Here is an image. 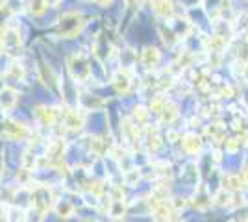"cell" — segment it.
<instances>
[{
	"instance_id": "7",
	"label": "cell",
	"mask_w": 248,
	"mask_h": 222,
	"mask_svg": "<svg viewBox=\"0 0 248 222\" xmlns=\"http://www.w3.org/2000/svg\"><path fill=\"white\" fill-rule=\"evenodd\" d=\"M17 100H19V93H17L13 87H4V89L0 91V107H2V109H11V107H15Z\"/></svg>"
},
{
	"instance_id": "6",
	"label": "cell",
	"mask_w": 248,
	"mask_h": 222,
	"mask_svg": "<svg viewBox=\"0 0 248 222\" xmlns=\"http://www.w3.org/2000/svg\"><path fill=\"white\" fill-rule=\"evenodd\" d=\"M85 122V113L80 109H69L63 113V124L67 130H82Z\"/></svg>"
},
{
	"instance_id": "4",
	"label": "cell",
	"mask_w": 248,
	"mask_h": 222,
	"mask_svg": "<svg viewBox=\"0 0 248 222\" xmlns=\"http://www.w3.org/2000/svg\"><path fill=\"white\" fill-rule=\"evenodd\" d=\"M2 133H4V137L13 139V141H24L30 137V130L17 120H6L2 124Z\"/></svg>"
},
{
	"instance_id": "26",
	"label": "cell",
	"mask_w": 248,
	"mask_h": 222,
	"mask_svg": "<svg viewBox=\"0 0 248 222\" xmlns=\"http://www.w3.org/2000/svg\"><path fill=\"white\" fill-rule=\"evenodd\" d=\"M96 2H100V4H104V6H106V4H109L111 0H96Z\"/></svg>"
},
{
	"instance_id": "8",
	"label": "cell",
	"mask_w": 248,
	"mask_h": 222,
	"mask_svg": "<svg viewBox=\"0 0 248 222\" xmlns=\"http://www.w3.org/2000/svg\"><path fill=\"white\" fill-rule=\"evenodd\" d=\"M113 85L119 93H128L130 87H132L130 73H128V71H119V74L115 76V80H113Z\"/></svg>"
},
{
	"instance_id": "24",
	"label": "cell",
	"mask_w": 248,
	"mask_h": 222,
	"mask_svg": "<svg viewBox=\"0 0 248 222\" xmlns=\"http://www.w3.org/2000/svg\"><path fill=\"white\" fill-rule=\"evenodd\" d=\"M2 176H4V148L0 145V180H2Z\"/></svg>"
},
{
	"instance_id": "14",
	"label": "cell",
	"mask_w": 248,
	"mask_h": 222,
	"mask_svg": "<svg viewBox=\"0 0 248 222\" xmlns=\"http://www.w3.org/2000/svg\"><path fill=\"white\" fill-rule=\"evenodd\" d=\"M143 61H145L146 67H154L159 61V52L155 48H146L143 52Z\"/></svg>"
},
{
	"instance_id": "15",
	"label": "cell",
	"mask_w": 248,
	"mask_h": 222,
	"mask_svg": "<svg viewBox=\"0 0 248 222\" xmlns=\"http://www.w3.org/2000/svg\"><path fill=\"white\" fill-rule=\"evenodd\" d=\"M46 8H48V6H46L45 0H28V10H30V13H33V15H41Z\"/></svg>"
},
{
	"instance_id": "28",
	"label": "cell",
	"mask_w": 248,
	"mask_h": 222,
	"mask_svg": "<svg viewBox=\"0 0 248 222\" xmlns=\"http://www.w3.org/2000/svg\"><path fill=\"white\" fill-rule=\"evenodd\" d=\"M232 222H248V221H241V219H235V221H232Z\"/></svg>"
},
{
	"instance_id": "20",
	"label": "cell",
	"mask_w": 248,
	"mask_h": 222,
	"mask_svg": "<svg viewBox=\"0 0 248 222\" xmlns=\"http://www.w3.org/2000/svg\"><path fill=\"white\" fill-rule=\"evenodd\" d=\"M126 183L128 185H132V183H135V181L139 180V170H135V169H130V170H126Z\"/></svg>"
},
{
	"instance_id": "9",
	"label": "cell",
	"mask_w": 248,
	"mask_h": 222,
	"mask_svg": "<svg viewBox=\"0 0 248 222\" xmlns=\"http://www.w3.org/2000/svg\"><path fill=\"white\" fill-rule=\"evenodd\" d=\"M54 211L60 219H71L74 215V206L67 200H60L58 204H54Z\"/></svg>"
},
{
	"instance_id": "21",
	"label": "cell",
	"mask_w": 248,
	"mask_h": 222,
	"mask_svg": "<svg viewBox=\"0 0 248 222\" xmlns=\"http://www.w3.org/2000/svg\"><path fill=\"white\" fill-rule=\"evenodd\" d=\"M155 11H159V13H170L172 6L167 0H161V2H155Z\"/></svg>"
},
{
	"instance_id": "17",
	"label": "cell",
	"mask_w": 248,
	"mask_h": 222,
	"mask_svg": "<svg viewBox=\"0 0 248 222\" xmlns=\"http://www.w3.org/2000/svg\"><path fill=\"white\" fill-rule=\"evenodd\" d=\"M161 113H163V118H165L167 122H172V120L176 118V115H178V113H176L174 104H167V106L161 109Z\"/></svg>"
},
{
	"instance_id": "16",
	"label": "cell",
	"mask_w": 248,
	"mask_h": 222,
	"mask_svg": "<svg viewBox=\"0 0 248 222\" xmlns=\"http://www.w3.org/2000/svg\"><path fill=\"white\" fill-rule=\"evenodd\" d=\"M8 76L15 78V80H24V76H26L24 67H22L21 63H11L10 69H8Z\"/></svg>"
},
{
	"instance_id": "2",
	"label": "cell",
	"mask_w": 248,
	"mask_h": 222,
	"mask_svg": "<svg viewBox=\"0 0 248 222\" xmlns=\"http://www.w3.org/2000/svg\"><path fill=\"white\" fill-rule=\"evenodd\" d=\"M83 26H85V22H83L82 15L76 13V11H69V13L63 15L60 24H58V35L65 37V39H71V37L82 32Z\"/></svg>"
},
{
	"instance_id": "5",
	"label": "cell",
	"mask_w": 248,
	"mask_h": 222,
	"mask_svg": "<svg viewBox=\"0 0 248 222\" xmlns=\"http://www.w3.org/2000/svg\"><path fill=\"white\" fill-rule=\"evenodd\" d=\"M35 118H37V122L41 126L50 128L60 120V109L58 107H46V106L37 107L35 109Z\"/></svg>"
},
{
	"instance_id": "1",
	"label": "cell",
	"mask_w": 248,
	"mask_h": 222,
	"mask_svg": "<svg viewBox=\"0 0 248 222\" xmlns=\"http://www.w3.org/2000/svg\"><path fill=\"white\" fill-rule=\"evenodd\" d=\"M30 204H31V209L41 213L43 217L50 211V209H54V194H52L50 187L48 185H41V183L31 185Z\"/></svg>"
},
{
	"instance_id": "25",
	"label": "cell",
	"mask_w": 248,
	"mask_h": 222,
	"mask_svg": "<svg viewBox=\"0 0 248 222\" xmlns=\"http://www.w3.org/2000/svg\"><path fill=\"white\" fill-rule=\"evenodd\" d=\"M6 2H8V0H0V10H2V8H6Z\"/></svg>"
},
{
	"instance_id": "12",
	"label": "cell",
	"mask_w": 248,
	"mask_h": 222,
	"mask_svg": "<svg viewBox=\"0 0 248 222\" xmlns=\"http://www.w3.org/2000/svg\"><path fill=\"white\" fill-rule=\"evenodd\" d=\"M109 215L113 219H121L126 215V204L124 200H111L109 202Z\"/></svg>"
},
{
	"instance_id": "29",
	"label": "cell",
	"mask_w": 248,
	"mask_h": 222,
	"mask_svg": "<svg viewBox=\"0 0 248 222\" xmlns=\"http://www.w3.org/2000/svg\"><path fill=\"white\" fill-rule=\"evenodd\" d=\"M2 89H4V84H0V91H2Z\"/></svg>"
},
{
	"instance_id": "27",
	"label": "cell",
	"mask_w": 248,
	"mask_h": 222,
	"mask_svg": "<svg viewBox=\"0 0 248 222\" xmlns=\"http://www.w3.org/2000/svg\"><path fill=\"white\" fill-rule=\"evenodd\" d=\"M245 181L248 183V167H247V170H245Z\"/></svg>"
},
{
	"instance_id": "22",
	"label": "cell",
	"mask_w": 248,
	"mask_h": 222,
	"mask_svg": "<svg viewBox=\"0 0 248 222\" xmlns=\"http://www.w3.org/2000/svg\"><path fill=\"white\" fill-rule=\"evenodd\" d=\"M0 222H10V207L6 204H0Z\"/></svg>"
},
{
	"instance_id": "19",
	"label": "cell",
	"mask_w": 248,
	"mask_h": 222,
	"mask_svg": "<svg viewBox=\"0 0 248 222\" xmlns=\"http://www.w3.org/2000/svg\"><path fill=\"white\" fill-rule=\"evenodd\" d=\"M30 170H26V169H21V170H17V180H21L22 185H28L30 183Z\"/></svg>"
},
{
	"instance_id": "18",
	"label": "cell",
	"mask_w": 248,
	"mask_h": 222,
	"mask_svg": "<svg viewBox=\"0 0 248 222\" xmlns=\"http://www.w3.org/2000/svg\"><path fill=\"white\" fill-rule=\"evenodd\" d=\"M10 222H26L24 209H10Z\"/></svg>"
},
{
	"instance_id": "13",
	"label": "cell",
	"mask_w": 248,
	"mask_h": 222,
	"mask_svg": "<svg viewBox=\"0 0 248 222\" xmlns=\"http://www.w3.org/2000/svg\"><path fill=\"white\" fill-rule=\"evenodd\" d=\"M224 189L232 191V192H237V191L243 189V180L241 176H228L224 180Z\"/></svg>"
},
{
	"instance_id": "30",
	"label": "cell",
	"mask_w": 248,
	"mask_h": 222,
	"mask_svg": "<svg viewBox=\"0 0 248 222\" xmlns=\"http://www.w3.org/2000/svg\"><path fill=\"white\" fill-rule=\"evenodd\" d=\"M172 222H182V221H172Z\"/></svg>"
},
{
	"instance_id": "10",
	"label": "cell",
	"mask_w": 248,
	"mask_h": 222,
	"mask_svg": "<svg viewBox=\"0 0 248 222\" xmlns=\"http://www.w3.org/2000/svg\"><path fill=\"white\" fill-rule=\"evenodd\" d=\"M39 167V156H35V152H31V150H26L24 152V156H22V169L26 170H35Z\"/></svg>"
},
{
	"instance_id": "11",
	"label": "cell",
	"mask_w": 248,
	"mask_h": 222,
	"mask_svg": "<svg viewBox=\"0 0 248 222\" xmlns=\"http://www.w3.org/2000/svg\"><path fill=\"white\" fill-rule=\"evenodd\" d=\"M184 147H186V150L191 156H197L200 152V148H202V141L197 135H187L186 141H184Z\"/></svg>"
},
{
	"instance_id": "3",
	"label": "cell",
	"mask_w": 248,
	"mask_h": 222,
	"mask_svg": "<svg viewBox=\"0 0 248 222\" xmlns=\"http://www.w3.org/2000/svg\"><path fill=\"white\" fill-rule=\"evenodd\" d=\"M67 67H69V73L76 82H87L91 76V67L87 61V56L83 52H74L73 56H69Z\"/></svg>"
},
{
	"instance_id": "23",
	"label": "cell",
	"mask_w": 248,
	"mask_h": 222,
	"mask_svg": "<svg viewBox=\"0 0 248 222\" xmlns=\"http://www.w3.org/2000/svg\"><path fill=\"white\" fill-rule=\"evenodd\" d=\"M134 118L135 120H146V118H148V113H146L145 107H135Z\"/></svg>"
}]
</instances>
